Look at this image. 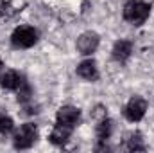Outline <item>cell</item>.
Masks as SVG:
<instances>
[{
	"label": "cell",
	"mask_w": 154,
	"mask_h": 153,
	"mask_svg": "<svg viewBox=\"0 0 154 153\" xmlns=\"http://www.w3.org/2000/svg\"><path fill=\"white\" fill-rule=\"evenodd\" d=\"M122 15H124V20L129 22L131 25H142L151 15V4L143 0H129L124 5Z\"/></svg>",
	"instance_id": "obj_1"
},
{
	"label": "cell",
	"mask_w": 154,
	"mask_h": 153,
	"mask_svg": "<svg viewBox=\"0 0 154 153\" xmlns=\"http://www.w3.org/2000/svg\"><path fill=\"white\" fill-rule=\"evenodd\" d=\"M147 106H149L147 99H143L142 96H133L127 101V105L124 106V117L129 122H138L143 119V115L147 112Z\"/></svg>",
	"instance_id": "obj_4"
},
{
	"label": "cell",
	"mask_w": 154,
	"mask_h": 153,
	"mask_svg": "<svg viewBox=\"0 0 154 153\" xmlns=\"http://www.w3.org/2000/svg\"><path fill=\"white\" fill-rule=\"evenodd\" d=\"M125 150L127 151H145L147 146L143 142V137L140 132H131L125 137Z\"/></svg>",
	"instance_id": "obj_12"
},
{
	"label": "cell",
	"mask_w": 154,
	"mask_h": 153,
	"mask_svg": "<svg viewBox=\"0 0 154 153\" xmlns=\"http://www.w3.org/2000/svg\"><path fill=\"white\" fill-rule=\"evenodd\" d=\"M99 43H100V38H99L97 33L86 31V33H82L75 41L77 52L82 54V56H90V54H93V52L99 49Z\"/></svg>",
	"instance_id": "obj_5"
},
{
	"label": "cell",
	"mask_w": 154,
	"mask_h": 153,
	"mask_svg": "<svg viewBox=\"0 0 154 153\" xmlns=\"http://www.w3.org/2000/svg\"><path fill=\"white\" fill-rule=\"evenodd\" d=\"M133 54V41L131 40H118L115 41L113 49H111V56L118 63H125Z\"/></svg>",
	"instance_id": "obj_10"
},
{
	"label": "cell",
	"mask_w": 154,
	"mask_h": 153,
	"mask_svg": "<svg viewBox=\"0 0 154 153\" xmlns=\"http://www.w3.org/2000/svg\"><path fill=\"white\" fill-rule=\"evenodd\" d=\"M38 31L32 25H20L11 34V45L14 49H31L38 41Z\"/></svg>",
	"instance_id": "obj_3"
},
{
	"label": "cell",
	"mask_w": 154,
	"mask_h": 153,
	"mask_svg": "<svg viewBox=\"0 0 154 153\" xmlns=\"http://www.w3.org/2000/svg\"><path fill=\"white\" fill-rule=\"evenodd\" d=\"M111 133H113V121L104 117L100 121H97V126H95V135H97V150H108L106 142L111 139Z\"/></svg>",
	"instance_id": "obj_7"
},
{
	"label": "cell",
	"mask_w": 154,
	"mask_h": 153,
	"mask_svg": "<svg viewBox=\"0 0 154 153\" xmlns=\"http://www.w3.org/2000/svg\"><path fill=\"white\" fill-rule=\"evenodd\" d=\"M72 132H74V128L56 122V126L52 128V132H50V135H48V141H50L54 146H65V144L70 141Z\"/></svg>",
	"instance_id": "obj_9"
},
{
	"label": "cell",
	"mask_w": 154,
	"mask_h": 153,
	"mask_svg": "<svg viewBox=\"0 0 154 153\" xmlns=\"http://www.w3.org/2000/svg\"><path fill=\"white\" fill-rule=\"evenodd\" d=\"M14 128V122H13V119L9 117V115L5 114L2 108H0V133H9L11 130Z\"/></svg>",
	"instance_id": "obj_13"
},
{
	"label": "cell",
	"mask_w": 154,
	"mask_h": 153,
	"mask_svg": "<svg viewBox=\"0 0 154 153\" xmlns=\"http://www.w3.org/2000/svg\"><path fill=\"white\" fill-rule=\"evenodd\" d=\"M18 13V9H14L9 2H2L0 4V16L2 18H11V16H14Z\"/></svg>",
	"instance_id": "obj_14"
},
{
	"label": "cell",
	"mask_w": 154,
	"mask_h": 153,
	"mask_svg": "<svg viewBox=\"0 0 154 153\" xmlns=\"http://www.w3.org/2000/svg\"><path fill=\"white\" fill-rule=\"evenodd\" d=\"M77 76L86 79V81H95L99 77V69H97V63L93 60H84L77 65L75 69Z\"/></svg>",
	"instance_id": "obj_11"
},
{
	"label": "cell",
	"mask_w": 154,
	"mask_h": 153,
	"mask_svg": "<svg viewBox=\"0 0 154 153\" xmlns=\"http://www.w3.org/2000/svg\"><path fill=\"white\" fill-rule=\"evenodd\" d=\"M91 117H93L95 121H100V119L108 117V110H106V106H104V105H97V106H93V110H91Z\"/></svg>",
	"instance_id": "obj_15"
},
{
	"label": "cell",
	"mask_w": 154,
	"mask_h": 153,
	"mask_svg": "<svg viewBox=\"0 0 154 153\" xmlns=\"http://www.w3.org/2000/svg\"><path fill=\"white\" fill-rule=\"evenodd\" d=\"M38 141V126L32 122L22 124L13 135V146L16 150H29Z\"/></svg>",
	"instance_id": "obj_2"
},
{
	"label": "cell",
	"mask_w": 154,
	"mask_h": 153,
	"mask_svg": "<svg viewBox=\"0 0 154 153\" xmlns=\"http://www.w3.org/2000/svg\"><path fill=\"white\" fill-rule=\"evenodd\" d=\"M79 121H81V110L77 106L65 105L56 114V122L65 124V126H70V128H75L77 124H79Z\"/></svg>",
	"instance_id": "obj_6"
},
{
	"label": "cell",
	"mask_w": 154,
	"mask_h": 153,
	"mask_svg": "<svg viewBox=\"0 0 154 153\" xmlns=\"http://www.w3.org/2000/svg\"><path fill=\"white\" fill-rule=\"evenodd\" d=\"M143 2H147V4H151V2H152V0H143Z\"/></svg>",
	"instance_id": "obj_17"
},
{
	"label": "cell",
	"mask_w": 154,
	"mask_h": 153,
	"mask_svg": "<svg viewBox=\"0 0 154 153\" xmlns=\"http://www.w3.org/2000/svg\"><path fill=\"white\" fill-rule=\"evenodd\" d=\"M27 81H25V77L23 74H20V72H16V70H5L2 76H0V86L4 88V90H20L23 85H25Z\"/></svg>",
	"instance_id": "obj_8"
},
{
	"label": "cell",
	"mask_w": 154,
	"mask_h": 153,
	"mask_svg": "<svg viewBox=\"0 0 154 153\" xmlns=\"http://www.w3.org/2000/svg\"><path fill=\"white\" fill-rule=\"evenodd\" d=\"M2 67H4V61H2V58H0V70H2Z\"/></svg>",
	"instance_id": "obj_16"
}]
</instances>
